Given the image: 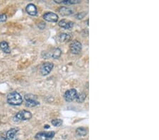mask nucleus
<instances>
[{"label":"nucleus","mask_w":159,"mask_h":140,"mask_svg":"<svg viewBox=\"0 0 159 140\" xmlns=\"http://www.w3.org/2000/svg\"><path fill=\"white\" fill-rule=\"evenodd\" d=\"M7 102L12 106H20L23 103V98L19 93L14 91L7 95Z\"/></svg>","instance_id":"nucleus-1"},{"label":"nucleus","mask_w":159,"mask_h":140,"mask_svg":"<svg viewBox=\"0 0 159 140\" xmlns=\"http://www.w3.org/2000/svg\"><path fill=\"white\" fill-rule=\"evenodd\" d=\"M32 118V114L31 112L28 111H22L19 112L14 117V122H20L22 120H28Z\"/></svg>","instance_id":"nucleus-2"},{"label":"nucleus","mask_w":159,"mask_h":140,"mask_svg":"<svg viewBox=\"0 0 159 140\" xmlns=\"http://www.w3.org/2000/svg\"><path fill=\"white\" fill-rule=\"evenodd\" d=\"M55 132L51 131L48 132H39L35 135L36 140H52L54 137Z\"/></svg>","instance_id":"nucleus-3"},{"label":"nucleus","mask_w":159,"mask_h":140,"mask_svg":"<svg viewBox=\"0 0 159 140\" xmlns=\"http://www.w3.org/2000/svg\"><path fill=\"white\" fill-rule=\"evenodd\" d=\"M78 93L77 90L74 89V88H72V89L68 90V91H67L65 92L64 95V97L65 101L67 102H72L74 100H75L76 98H77Z\"/></svg>","instance_id":"nucleus-4"},{"label":"nucleus","mask_w":159,"mask_h":140,"mask_svg":"<svg viewBox=\"0 0 159 140\" xmlns=\"http://www.w3.org/2000/svg\"><path fill=\"white\" fill-rule=\"evenodd\" d=\"M54 65L52 62H45L40 67V74L42 76H46L49 74L52 70Z\"/></svg>","instance_id":"nucleus-5"},{"label":"nucleus","mask_w":159,"mask_h":140,"mask_svg":"<svg viewBox=\"0 0 159 140\" xmlns=\"http://www.w3.org/2000/svg\"><path fill=\"white\" fill-rule=\"evenodd\" d=\"M82 48V45H81V42L75 40V41L72 42L70 45V50L72 53L74 55H78L80 53Z\"/></svg>","instance_id":"nucleus-6"},{"label":"nucleus","mask_w":159,"mask_h":140,"mask_svg":"<svg viewBox=\"0 0 159 140\" xmlns=\"http://www.w3.org/2000/svg\"><path fill=\"white\" fill-rule=\"evenodd\" d=\"M43 19L48 22L56 23L57 22L59 17H58L57 14L53 13V12H47L43 15Z\"/></svg>","instance_id":"nucleus-7"},{"label":"nucleus","mask_w":159,"mask_h":140,"mask_svg":"<svg viewBox=\"0 0 159 140\" xmlns=\"http://www.w3.org/2000/svg\"><path fill=\"white\" fill-rule=\"evenodd\" d=\"M59 26L61 28H64V29L70 30L73 28L74 23L72 21H67L66 19H63V20L60 21L59 22Z\"/></svg>","instance_id":"nucleus-8"},{"label":"nucleus","mask_w":159,"mask_h":140,"mask_svg":"<svg viewBox=\"0 0 159 140\" xmlns=\"http://www.w3.org/2000/svg\"><path fill=\"white\" fill-rule=\"evenodd\" d=\"M18 130L16 128L11 129L6 132L7 140H16L17 139Z\"/></svg>","instance_id":"nucleus-9"},{"label":"nucleus","mask_w":159,"mask_h":140,"mask_svg":"<svg viewBox=\"0 0 159 140\" xmlns=\"http://www.w3.org/2000/svg\"><path fill=\"white\" fill-rule=\"evenodd\" d=\"M26 12L31 16H36L38 14V10H37V7L35 6V4H29L26 6Z\"/></svg>","instance_id":"nucleus-10"},{"label":"nucleus","mask_w":159,"mask_h":140,"mask_svg":"<svg viewBox=\"0 0 159 140\" xmlns=\"http://www.w3.org/2000/svg\"><path fill=\"white\" fill-rule=\"evenodd\" d=\"M74 11L67 6H62L59 9V12L63 16H69L73 14Z\"/></svg>","instance_id":"nucleus-11"},{"label":"nucleus","mask_w":159,"mask_h":140,"mask_svg":"<svg viewBox=\"0 0 159 140\" xmlns=\"http://www.w3.org/2000/svg\"><path fill=\"white\" fill-rule=\"evenodd\" d=\"M62 55V51L59 48H55L53 49L52 51H51L50 53L49 54V56L52 57V58H54V59H57V58L60 57Z\"/></svg>","instance_id":"nucleus-12"},{"label":"nucleus","mask_w":159,"mask_h":140,"mask_svg":"<svg viewBox=\"0 0 159 140\" xmlns=\"http://www.w3.org/2000/svg\"><path fill=\"white\" fill-rule=\"evenodd\" d=\"M54 2L57 4H76L80 3L79 0H54Z\"/></svg>","instance_id":"nucleus-13"},{"label":"nucleus","mask_w":159,"mask_h":140,"mask_svg":"<svg viewBox=\"0 0 159 140\" xmlns=\"http://www.w3.org/2000/svg\"><path fill=\"white\" fill-rule=\"evenodd\" d=\"M0 48H1L5 53H10L11 49L9 46L8 42L6 41H2L0 42Z\"/></svg>","instance_id":"nucleus-14"},{"label":"nucleus","mask_w":159,"mask_h":140,"mask_svg":"<svg viewBox=\"0 0 159 140\" xmlns=\"http://www.w3.org/2000/svg\"><path fill=\"white\" fill-rule=\"evenodd\" d=\"M77 134L78 136H80V137H84L87 134V130L84 127H79V128L77 129Z\"/></svg>","instance_id":"nucleus-15"},{"label":"nucleus","mask_w":159,"mask_h":140,"mask_svg":"<svg viewBox=\"0 0 159 140\" xmlns=\"http://www.w3.org/2000/svg\"><path fill=\"white\" fill-rule=\"evenodd\" d=\"M70 38V35L67 34V33H61V34L59 35V40L60 42L67 41V40H69Z\"/></svg>","instance_id":"nucleus-16"},{"label":"nucleus","mask_w":159,"mask_h":140,"mask_svg":"<svg viewBox=\"0 0 159 140\" xmlns=\"http://www.w3.org/2000/svg\"><path fill=\"white\" fill-rule=\"evenodd\" d=\"M86 93H80L79 95H77V98H76V100H77V102L82 103L85 101V99H86Z\"/></svg>","instance_id":"nucleus-17"},{"label":"nucleus","mask_w":159,"mask_h":140,"mask_svg":"<svg viewBox=\"0 0 159 140\" xmlns=\"http://www.w3.org/2000/svg\"><path fill=\"white\" fill-rule=\"evenodd\" d=\"M39 105V102L37 101H28L26 103V106L27 107H35Z\"/></svg>","instance_id":"nucleus-18"},{"label":"nucleus","mask_w":159,"mask_h":140,"mask_svg":"<svg viewBox=\"0 0 159 140\" xmlns=\"http://www.w3.org/2000/svg\"><path fill=\"white\" fill-rule=\"evenodd\" d=\"M51 123H52V125H54V126L59 127L60 126V125H62V120L60 119H54L52 120Z\"/></svg>","instance_id":"nucleus-19"},{"label":"nucleus","mask_w":159,"mask_h":140,"mask_svg":"<svg viewBox=\"0 0 159 140\" xmlns=\"http://www.w3.org/2000/svg\"><path fill=\"white\" fill-rule=\"evenodd\" d=\"M25 99H26V101H36L37 97L36 95L33 94H27L25 95Z\"/></svg>","instance_id":"nucleus-20"},{"label":"nucleus","mask_w":159,"mask_h":140,"mask_svg":"<svg viewBox=\"0 0 159 140\" xmlns=\"http://www.w3.org/2000/svg\"><path fill=\"white\" fill-rule=\"evenodd\" d=\"M6 19H7V17L6 14H0V23L4 22V21L6 20Z\"/></svg>","instance_id":"nucleus-21"},{"label":"nucleus","mask_w":159,"mask_h":140,"mask_svg":"<svg viewBox=\"0 0 159 140\" xmlns=\"http://www.w3.org/2000/svg\"><path fill=\"white\" fill-rule=\"evenodd\" d=\"M86 13H84V12H81V13L80 14H78L77 16H76V17L77 18V19H82L83 17H84L85 15H86Z\"/></svg>","instance_id":"nucleus-22"},{"label":"nucleus","mask_w":159,"mask_h":140,"mask_svg":"<svg viewBox=\"0 0 159 140\" xmlns=\"http://www.w3.org/2000/svg\"><path fill=\"white\" fill-rule=\"evenodd\" d=\"M0 140H7V139H6V138H4V137H0Z\"/></svg>","instance_id":"nucleus-23"},{"label":"nucleus","mask_w":159,"mask_h":140,"mask_svg":"<svg viewBox=\"0 0 159 140\" xmlns=\"http://www.w3.org/2000/svg\"><path fill=\"white\" fill-rule=\"evenodd\" d=\"M44 127H45V129H47V128H49V126H48V125H46V126H45Z\"/></svg>","instance_id":"nucleus-24"}]
</instances>
